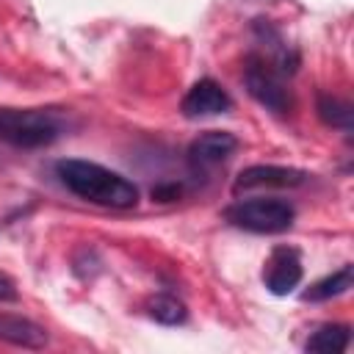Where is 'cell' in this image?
<instances>
[{"label":"cell","mask_w":354,"mask_h":354,"mask_svg":"<svg viewBox=\"0 0 354 354\" xmlns=\"http://www.w3.org/2000/svg\"><path fill=\"white\" fill-rule=\"evenodd\" d=\"M230 108H232L230 94H227L224 86L216 83L213 77H202V80H196V83L185 91V97H183V102H180V111H183L185 119L218 116V113H227Z\"/></svg>","instance_id":"obj_7"},{"label":"cell","mask_w":354,"mask_h":354,"mask_svg":"<svg viewBox=\"0 0 354 354\" xmlns=\"http://www.w3.org/2000/svg\"><path fill=\"white\" fill-rule=\"evenodd\" d=\"M307 183V171L293 169V166H274V163H254L246 166L235 183L232 191H254V188H299Z\"/></svg>","instance_id":"obj_5"},{"label":"cell","mask_w":354,"mask_h":354,"mask_svg":"<svg viewBox=\"0 0 354 354\" xmlns=\"http://www.w3.org/2000/svg\"><path fill=\"white\" fill-rule=\"evenodd\" d=\"M351 285H354V268H351V266H343V268L332 271L329 277L318 279L315 285H310V288L301 293V299H304V301H329V299H337V296L348 293Z\"/></svg>","instance_id":"obj_11"},{"label":"cell","mask_w":354,"mask_h":354,"mask_svg":"<svg viewBox=\"0 0 354 354\" xmlns=\"http://www.w3.org/2000/svg\"><path fill=\"white\" fill-rule=\"evenodd\" d=\"M304 271H301V257L290 246H277L271 249L266 268H263V282L274 296H288L299 288Z\"/></svg>","instance_id":"obj_6"},{"label":"cell","mask_w":354,"mask_h":354,"mask_svg":"<svg viewBox=\"0 0 354 354\" xmlns=\"http://www.w3.org/2000/svg\"><path fill=\"white\" fill-rule=\"evenodd\" d=\"M17 299H19V293H17L14 279L6 277V274H0V304H6V301H17Z\"/></svg>","instance_id":"obj_14"},{"label":"cell","mask_w":354,"mask_h":354,"mask_svg":"<svg viewBox=\"0 0 354 354\" xmlns=\"http://www.w3.org/2000/svg\"><path fill=\"white\" fill-rule=\"evenodd\" d=\"M0 340L19 346V348H44L47 332L30 318L22 315H0Z\"/></svg>","instance_id":"obj_9"},{"label":"cell","mask_w":354,"mask_h":354,"mask_svg":"<svg viewBox=\"0 0 354 354\" xmlns=\"http://www.w3.org/2000/svg\"><path fill=\"white\" fill-rule=\"evenodd\" d=\"M243 83H246V91L268 111L274 113H288L293 108V97L282 80V72L268 64L266 58H257L252 55L246 69H243Z\"/></svg>","instance_id":"obj_4"},{"label":"cell","mask_w":354,"mask_h":354,"mask_svg":"<svg viewBox=\"0 0 354 354\" xmlns=\"http://www.w3.org/2000/svg\"><path fill=\"white\" fill-rule=\"evenodd\" d=\"M147 315L152 321L163 324V326H180V324H185L188 310H185V304L177 296H171V293H155L147 301Z\"/></svg>","instance_id":"obj_12"},{"label":"cell","mask_w":354,"mask_h":354,"mask_svg":"<svg viewBox=\"0 0 354 354\" xmlns=\"http://www.w3.org/2000/svg\"><path fill=\"white\" fill-rule=\"evenodd\" d=\"M224 218L246 232L257 235H277L293 227L296 210L288 199L279 196H252V199H238L224 210Z\"/></svg>","instance_id":"obj_3"},{"label":"cell","mask_w":354,"mask_h":354,"mask_svg":"<svg viewBox=\"0 0 354 354\" xmlns=\"http://www.w3.org/2000/svg\"><path fill=\"white\" fill-rule=\"evenodd\" d=\"M64 133V116L50 108H0V141L17 149L50 147Z\"/></svg>","instance_id":"obj_2"},{"label":"cell","mask_w":354,"mask_h":354,"mask_svg":"<svg viewBox=\"0 0 354 354\" xmlns=\"http://www.w3.org/2000/svg\"><path fill=\"white\" fill-rule=\"evenodd\" d=\"M55 174L61 180V185L83 202L116 207V210H127V207L138 205V185L133 180H127L124 174H119L108 166H100L94 160H80V158L58 160Z\"/></svg>","instance_id":"obj_1"},{"label":"cell","mask_w":354,"mask_h":354,"mask_svg":"<svg viewBox=\"0 0 354 354\" xmlns=\"http://www.w3.org/2000/svg\"><path fill=\"white\" fill-rule=\"evenodd\" d=\"M318 116H321V122L324 124H329V127H337V130H351V124H354V111H351V105L346 102V100H340V97H332V94H321L318 97Z\"/></svg>","instance_id":"obj_13"},{"label":"cell","mask_w":354,"mask_h":354,"mask_svg":"<svg viewBox=\"0 0 354 354\" xmlns=\"http://www.w3.org/2000/svg\"><path fill=\"white\" fill-rule=\"evenodd\" d=\"M348 343H351V326H346V324H324L310 335L304 348L313 351V354H340V351L348 348Z\"/></svg>","instance_id":"obj_10"},{"label":"cell","mask_w":354,"mask_h":354,"mask_svg":"<svg viewBox=\"0 0 354 354\" xmlns=\"http://www.w3.org/2000/svg\"><path fill=\"white\" fill-rule=\"evenodd\" d=\"M238 149V138L227 130H205L188 144V163L194 171H207L224 163Z\"/></svg>","instance_id":"obj_8"}]
</instances>
